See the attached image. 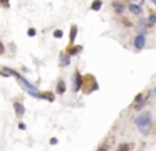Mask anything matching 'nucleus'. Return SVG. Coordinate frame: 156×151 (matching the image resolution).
Instances as JSON below:
<instances>
[{
  "label": "nucleus",
  "mask_w": 156,
  "mask_h": 151,
  "mask_svg": "<svg viewBox=\"0 0 156 151\" xmlns=\"http://www.w3.org/2000/svg\"><path fill=\"white\" fill-rule=\"evenodd\" d=\"M128 12L133 13L136 17H141L143 15V7L139 3H128Z\"/></svg>",
  "instance_id": "nucleus-9"
},
{
  "label": "nucleus",
  "mask_w": 156,
  "mask_h": 151,
  "mask_svg": "<svg viewBox=\"0 0 156 151\" xmlns=\"http://www.w3.org/2000/svg\"><path fill=\"white\" fill-rule=\"evenodd\" d=\"M144 94H138V96H136V99H134V106L136 104H139V102H144Z\"/></svg>",
  "instance_id": "nucleus-17"
},
{
  "label": "nucleus",
  "mask_w": 156,
  "mask_h": 151,
  "mask_svg": "<svg viewBox=\"0 0 156 151\" xmlns=\"http://www.w3.org/2000/svg\"><path fill=\"white\" fill-rule=\"evenodd\" d=\"M148 20L144 19V17H139L138 20H136V34H146L148 32Z\"/></svg>",
  "instance_id": "nucleus-6"
},
{
  "label": "nucleus",
  "mask_w": 156,
  "mask_h": 151,
  "mask_svg": "<svg viewBox=\"0 0 156 151\" xmlns=\"http://www.w3.org/2000/svg\"><path fill=\"white\" fill-rule=\"evenodd\" d=\"M146 20H148V27L151 29V27L156 25V12H149L148 17H146Z\"/></svg>",
  "instance_id": "nucleus-13"
},
{
  "label": "nucleus",
  "mask_w": 156,
  "mask_h": 151,
  "mask_svg": "<svg viewBox=\"0 0 156 151\" xmlns=\"http://www.w3.org/2000/svg\"><path fill=\"white\" fill-rule=\"evenodd\" d=\"M15 79H17L19 82H20L22 86H24L25 92H27L29 96L35 97V99H49V101H54V96H52V94H44V92H41V91H39V87L35 86V84L29 82V81L25 79V77L22 76L20 72H17V76H15Z\"/></svg>",
  "instance_id": "nucleus-1"
},
{
  "label": "nucleus",
  "mask_w": 156,
  "mask_h": 151,
  "mask_svg": "<svg viewBox=\"0 0 156 151\" xmlns=\"http://www.w3.org/2000/svg\"><path fill=\"white\" fill-rule=\"evenodd\" d=\"M77 32H79V27L77 25H72L71 30H69V40H71V44L76 42V39H77Z\"/></svg>",
  "instance_id": "nucleus-12"
},
{
  "label": "nucleus",
  "mask_w": 156,
  "mask_h": 151,
  "mask_svg": "<svg viewBox=\"0 0 156 151\" xmlns=\"http://www.w3.org/2000/svg\"><path fill=\"white\" fill-rule=\"evenodd\" d=\"M111 7H112V10H114V13H118V15H122V13L128 10V5L119 2V0H114V2L111 3Z\"/></svg>",
  "instance_id": "nucleus-7"
},
{
  "label": "nucleus",
  "mask_w": 156,
  "mask_h": 151,
  "mask_svg": "<svg viewBox=\"0 0 156 151\" xmlns=\"http://www.w3.org/2000/svg\"><path fill=\"white\" fill-rule=\"evenodd\" d=\"M5 52V47H4V44L0 42V54H4Z\"/></svg>",
  "instance_id": "nucleus-24"
},
{
  "label": "nucleus",
  "mask_w": 156,
  "mask_h": 151,
  "mask_svg": "<svg viewBox=\"0 0 156 151\" xmlns=\"http://www.w3.org/2000/svg\"><path fill=\"white\" fill-rule=\"evenodd\" d=\"M0 3H2V7H9L10 5V0H0Z\"/></svg>",
  "instance_id": "nucleus-21"
},
{
  "label": "nucleus",
  "mask_w": 156,
  "mask_h": 151,
  "mask_svg": "<svg viewBox=\"0 0 156 151\" xmlns=\"http://www.w3.org/2000/svg\"><path fill=\"white\" fill-rule=\"evenodd\" d=\"M111 149V146H109L108 143H104V144H101V146L98 148V151H109Z\"/></svg>",
  "instance_id": "nucleus-18"
},
{
  "label": "nucleus",
  "mask_w": 156,
  "mask_h": 151,
  "mask_svg": "<svg viewBox=\"0 0 156 151\" xmlns=\"http://www.w3.org/2000/svg\"><path fill=\"white\" fill-rule=\"evenodd\" d=\"M81 52H82V45H72L71 50H69L67 54H69L71 57H74V56H79Z\"/></svg>",
  "instance_id": "nucleus-14"
},
{
  "label": "nucleus",
  "mask_w": 156,
  "mask_h": 151,
  "mask_svg": "<svg viewBox=\"0 0 156 151\" xmlns=\"http://www.w3.org/2000/svg\"><path fill=\"white\" fill-rule=\"evenodd\" d=\"M62 35H64V32H62L61 29L54 30V37H55V39H62Z\"/></svg>",
  "instance_id": "nucleus-19"
},
{
  "label": "nucleus",
  "mask_w": 156,
  "mask_h": 151,
  "mask_svg": "<svg viewBox=\"0 0 156 151\" xmlns=\"http://www.w3.org/2000/svg\"><path fill=\"white\" fill-rule=\"evenodd\" d=\"M19 129H20V131H25V129H27V126H25V124L20 121V123H19Z\"/></svg>",
  "instance_id": "nucleus-22"
},
{
  "label": "nucleus",
  "mask_w": 156,
  "mask_h": 151,
  "mask_svg": "<svg viewBox=\"0 0 156 151\" xmlns=\"http://www.w3.org/2000/svg\"><path fill=\"white\" fill-rule=\"evenodd\" d=\"M134 124L136 128H138V131L141 134H149V129H151L153 126V114L151 113H143L139 114V116L134 117Z\"/></svg>",
  "instance_id": "nucleus-2"
},
{
  "label": "nucleus",
  "mask_w": 156,
  "mask_h": 151,
  "mask_svg": "<svg viewBox=\"0 0 156 151\" xmlns=\"http://www.w3.org/2000/svg\"><path fill=\"white\" fill-rule=\"evenodd\" d=\"M66 91H67V87H66V81L64 79H59L57 84H55V92H57L59 96H62Z\"/></svg>",
  "instance_id": "nucleus-11"
},
{
  "label": "nucleus",
  "mask_w": 156,
  "mask_h": 151,
  "mask_svg": "<svg viewBox=\"0 0 156 151\" xmlns=\"http://www.w3.org/2000/svg\"><path fill=\"white\" fill-rule=\"evenodd\" d=\"M148 2H151L153 5H156V0H148Z\"/></svg>",
  "instance_id": "nucleus-26"
},
{
  "label": "nucleus",
  "mask_w": 156,
  "mask_h": 151,
  "mask_svg": "<svg viewBox=\"0 0 156 151\" xmlns=\"http://www.w3.org/2000/svg\"><path fill=\"white\" fill-rule=\"evenodd\" d=\"M101 7H102V0H92V3H91V10H92V12H99Z\"/></svg>",
  "instance_id": "nucleus-15"
},
{
  "label": "nucleus",
  "mask_w": 156,
  "mask_h": 151,
  "mask_svg": "<svg viewBox=\"0 0 156 151\" xmlns=\"http://www.w3.org/2000/svg\"><path fill=\"white\" fill-rule=\"evenodd\" d=\"M71 62H72V57L69 56L67 52H61V54H59V66H61V67L71 66Z\"/></svg>",
  "instance_id": "nucleus-8"
},
{
  "label": "nucleus",
  "mask_w": 156,
  "mask_h": 151,
  "mask_svg": "<svg viewBox=\"0 0 156 151\" xmlns=\"http://www.w3.org/2000/svg\"><path fill=\"white\" fill-rule=\"evenodd\" d=\"M0 76H2V77H5V74H4V70H2V69H0Z\"/></svg>",
  "instance_id": "nucleus-25"
},
{
  "label": "nucleus",
  "mask_w": 156,
  "mask_h": 151,
  "mask_svg": "<svg viewBox=\"0 0 156 151\" xmlns=\"http://www.w3.org/2000/svg\"><path fill=\"white\" fill-rule=\"evenodd\" d=\"M99 89V86H98V82H96V79L92 76H86L84 77V87H82V91H84L86 94H89V92H94V91H98Z\"/></svg>",
  "instance_id": "nucleus-4"
},
{
  "label": "nucleus",
  "mask_w": 156,
  "mask_h": 151,
  "mask_svg": "<svg viewBox=\"0 0 156 151\" xmlns=\"http://www.w3.org/2000/svg\"><path fill=\"white\" fill-rule=\"evenodd\" d=\"M57 143H59V141H57V138H51V144H52V146H55Z\"/></svg>",
  "instance_id": "nucleus-23"
},
{
  "label": "nucleus",
  "mask_w": 156,
  "mask_h": 151,
  "mask_svg": "<svg viewBox=\"0 0 156 151\" xmlns=\"http://www.w3.org/2000/svg\"><path fill=\"white\" fill-rule=\"evenodd\" d=\"M133 47L136 50H143L146 47V34H136L133 39Z\"/></svg>",
  "instance_id": "nucleus-5"
},
{
  "label": "nucleus",
  "mask_w": 156,
  "mask_h": 151,
  "mask_svg": "<svg viewBox=\"0 0 156 151\" xmlns=\"http://www.w3.org/2000/svg\"><path fill=\"white\" fill-rule=\"evenodd\" d=\"M84 77H86V76H82V74L79 72L77 69L72 72V76H71V81H72V92H79V91L84 87Z\"/></svg>",
  "instance_id": "nucleus-3"
},
{
  "label": "nucleus",
  "mask_w": 156,
  "mask_h": 151,
  "mask_svg": "<svg viewBox=\"0 0 156 151\" xmlns=\"http://www.w3.org/2000/svg\"><path fill=\"white\" fill-rule=\"evenodd\" d=\"M14 111H15V114H17L19 117H22L25 114V106L22 102H19V101H15L14 102Z\"/></svg>",
  "instance_id": "nucleus-10"
},
{
  "label": "nucleus",
  "mask_w": 156,
  "mask_h": 151,
  "mask_svg": "<svg viewBox=\"0 0 156 151\" xmlns=\"http://www.w3.org/2000/svg\"><path fill=\"white\" fill-rule=\"evenodd\" d=\"M35 34H37V32H35V29H34V27H30V29L27 30V35H29V37H34Z\"/></svg>",
  "instance_id": "nucleus-20"
},
{
  "label": "nucleus",
  "mask_w": 156,
  "mask_h": 151,
  "mask_svg": "<svg viewBox=\"0 0 156 151\" xmlns=\"http://www.w3.org/2000/svg\"><path fill=\"white\" fill-rule=\"evenodd\" d=\"M151 92H153V94H156V87H154V89H153V91H151Z\"/></svg>",
  "instance_id": "nucleus-27"
},
{
  "label": "nucleus",
  "mask_w": 156,
  "mask_h": 151,
  "mask_svg": "<svg viewBox=\"0 0 156 151\" xmlns=\"http://www.w3.org/2000/svg\"><path fill=\"white\" fill-rule=\"evenodd\" d=\"M129 149H131V144L121 143V144H119V146H118V149H116V151H129Z\"/></svg>",
  "instance_id": "nucleus-16"
}]
</instances>
